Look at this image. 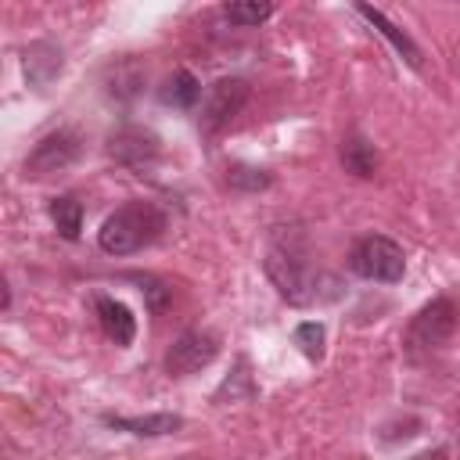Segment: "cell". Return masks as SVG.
Segmentation results:
<instances>
[{
  "mask_svg": "<svg viewBox=\"0 0 460 460\" xmlns=\"http://www.w3.org/2000/svg\"><path fill=\"white\" fill-rule=\"evenodd\" d=\"M165 223H169V216L155 201H126L101 223L97 244L108 255H133V252L147 248L151 241H158Z\"/></svg>",
  "mask_w": 460,
  "mask_h": 460,
  "instance_id": "6da1fadb",
  "label": "cell"
},
{
  "mask_svg": "<svg viewBox=\"0 0 460 460\" xmlns=\"http://www.w3.org/2000/svg\"><path fill=\"white\" fill-rule=\"evenodd\" d=\"M266 273L288 302L305 305L316 298V270H313L305 241L298 234H277L273 237V244L266 252Z\"/></svg>",
  "mask_w": 460,
  "mask_h": 460,
  "instance_id": "7a4b0ae2",
  "label": "cell"
},
{
  "mask_svg": "<svg viewBox=\"0 0 460 460\" xmlns=\"http://www.w3.org/2000/svg\"><path fill=\"white\" fill-rule=\"evenodd\" d=\"M349 270L363 280H381V284H399L406 273V255L392 237L370 234L352 244L349 252Z\"/></svg>",
  "mask_w": 460,
  "mask_h": 460,
  "instance_id": "3957f363",
  "label": "cell"
},
{
  "mask_svg": "<svg viewBox=\"0 0 460 460\" xmlns=\"http://www.w3.org/2000/svg\"><path fill=\"white\" fill-rule=\"evenodd\" d=\"M456 323H460V305L442 295V298L428 302V305L413 316V323H410V331H406V349H410V352H431L435 345H442V341L453 338Z\"/></svg>",
  "mask_w": 460,
  "mask_h": 460,
  "instance_id": "277c9868",
  "label": "cell"
},
{
  "mask_svg": "<svg viewBox=\"0 0 460 460\" xmlns=\"http://www.w3.org/2000/svg\"><path fill=\"white\" fill-rule=\"evenodd\" d=\"M79 158V133L75 129H54L47 133L25 158V180H43L50 172L68 169Z\"/></svg>",
  "mask_w": 460,
  "mask_h": 460,
  "instance_id": "5b68a950",
  "label": "cell"
},
{
  "mask_svg": "<svg viewBox=\"0 0 460 460\" xmlns=\"http://www.w3.org/2000/svg\"><path fill=\"white\" fill-rule=\"evenodd\" d=\"M216 352H219V338L212 331H183L165 352V370L172 377H187V374L208 367L216 359Z\"/></svg>",
  "mask_w": 460,
  "mask_h": 460,
  "instance_id": "8992f818",
  "label": "cell"
},
{
  "mask_svg": "<svg viewBox=\"0 0 460 460\" xmlns=\"http://www.w3.org/2000/svg\"><path fill=\"white\" fill-rule=\"evenodd\" d=\"M108 151H111L115 162H122V165H129V169H137V172L151 169V165L158 162V155H162L158 137H155L151 129H140V126H126V129L111 133Z\"/></svg>",
  "mask_w": 460,
  "mask_h": 460,
  "instance_id": "52a82bcc",
  "label": "cell"
},
{
  "mask_svg": "<svg viewBox=\"0 0 460 460\" xmlns=\"http://www.w3.org/2000/svg\"><path fill=\"white\" fill-rule=\"evenodd\" d=\"M248 101V83L244 79H219L205 101V111H201V122L205 129H216L223 122H230Z\"/></svg>",
  "mask_w": 460,
  "mask_h": 460,
  "instance_id": "ba28073f",
  "label": "cell"
},
{
  "mask_svg": "<svg viewBox=\"0 0 460 460\" xmlns=\"http://www.w3.org/2000/svg\"><path fill=\"white\" fill-rule=\"evenodd\" d=\"M93 309H97L101 331H104L115 345H129V341H133V334H137V320H133L129 305H122L119 298H108V295H97V298H93Z\"/></svg>",
  "mask_w": 460,
  "mask_h": 460,
  "instance_id": "9c48e42d",
  "label": "cell"
},
{
  "mask_svg": "<svg viewBox=\"0 0 460 460\" xmlns=\"http://www.w3.org/2000/svg\"><path fill=\"white\" fill-rule=\"evenodd\" d=\"M356 11H359V14H363V18H367V22H370V25H374V29H377V32H381V36H385V40H388L410 65H413V68H420V50H417V43H413L399 25H392L377 7H370V4H363V0L356 4Z\"/></svg>",
  "mask_w": 460,
  "mask_h": 460,
  "instance_id": "30bf717a",
  "label": "cell"
},
{
  "mask_svg": "<svg viewBox=\"0 0 460 460\" xmlns=\"http://www.w3.org/2000/svg\"><path fill=\"white\" fill-rule=\"evenodd\" d=\"M61 72V50L50 43H32L25 47V75L32 86H47Z\"/></svg>",
  "mask_w": 460,
  "mask_h": 460,
  "instance_id": "8fae6325",
  "label": "cell"
},
{
  "mask_svg": "<svg viewBox=\"0 0 460 460\" xmlns=\"http://www.w3.org/2000/svg\"><path fill=\"white\" fill-rule=\"evenodd\" d=\"M158 97H162V104L187 111V108H194V104L201 101V83H198L187 68H180V72H172V75L158 86Z\"/></svg>",
  "mask_w": 460,
  "mask_h": 460,
  "instance_id": "7c38bea8",
  "label": "cell"
},
{
  "mask_svg": "<svg viewBox=\"0 0 460 460\" xmlns=\"http://www.w3.org/2000/svg\"><path fill=\"white\" fill-rule=\"evenodd\" d=\"M104 424L119 428V431H129V435H172L183 420L176 413H151V417H104Z\"/></svg>",
  "mask_w": 460,
  "mask_h": 460,
  "instance_id": "4fadbf2b",
  "label": "cell"
},
{
  "mask_svg": "<svg viewBox=\"0 0 460 460\" xmlns=\"http://www.w3.org/2000/svg\"><path fill=\"white\" fill-rule=\"evenodd\" d=\"M50 219H54L58 234H61L65 241H75L79 230H83V205H79L72 194H61V198L50 201Z\"/></svg>",
  "mask_w": 460,
  "mask_h": 460,
  "instance_id": "5bb4252c",
  "label": "cell"
},
{
  "mask_svg": "<svg viewBox=\"0 0 460 460\" xmlns=\"http://www.w3.org/2000/svg\"><path fill=\"white\" fill-rule=\"evenodd\" d=\"M341 162H345L349 172H356V176H370V172L377 169L374 144H367L363 137H349V140L341 144Z\"/></svg>",
  "mask_w": 460,
  "mask_h": 460,
  "instance_id": "9a60e30c",
  "label": "cell"
},
{
  "mask_svg": "<svg viewBox=\"0 0 460 460\" xmlns=\"http://www.w3.org/2000/svg\"><path fill=\"white\" fill-rule=\"evenodd\" d=\"M223 7L237 25H262L273 14V0H223Z\"/></svg>",
  "mask_w": 460,
  "mask_h": 460,
  "instance_id": "2e32d148",
  "label": "cell"
},
{
  "mask_svg": "<svg viewBox=\"0 0 460 460\" xmlns=\"http://www.w3.org/2000/svg\"><path fill=\"white\" fill-rule=\"evenodd\" d=\"M295 345L309 356V359H320L323 356V327L316 320H305L295 327Z\"/></svg>",
  "mask_w": 460,
  "mask_h": 460,
  "instance_id": "e0dca14e",
  "label": "cell"
},
{
  "mask_svg": "<svg viewBox=\"0 0 460 460\" xmlns=\"http://www.w3.org/2000/svg\"><path fill=\"white\" fill-rule=\"evenodd\" d=\"M226 183L237 187V190H262V187H270V172L248 169V165H234V169L226 172Z\"/></svg>",
  "mask_w": 460,
  "mask_h": 460,
  "instance_id": "ac0fdd59",
  "label": "cell"
}]
</instances>
